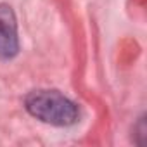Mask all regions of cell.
Segmentation results:
<instances>
[{
  "instance_id": "6da1fadb",
  "label": "cell",
  "mask_w": 147,
  "mask_h": 147,
  "mask_svg": "<svg viewBox=\"0 0 147 147\" xmlns=\"http://www.w3.org/2000/svg\"><path fill=\"white\" fill-rule=\"evenodd\" d=\"M26 111L49 125L69 126L80 118L78 106L57 90H33L24 99Z\"/></svg>"
},
{
  "instance_id": "7a4b0ae2",
  "label": "cell",
  "mask_w": 147,
  "mask_h": 147,
  "mask_svg": "<svg viewBox=\"0 0 147 147\" xmlns=\"http://www.w3.org/2000/svg\"><path fill=\"white\" fill-rule=\"evenodd\" d=\"M19 50L18 40V23L12 9L0 4V57L11 59Z\"/></svg>"
}]
</instances>
